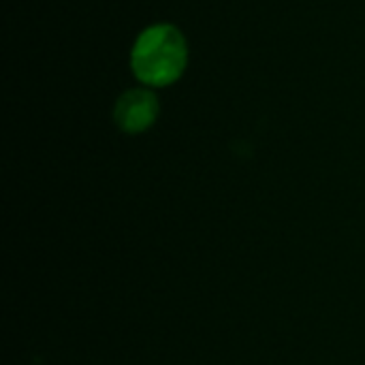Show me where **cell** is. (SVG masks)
<instances>
[{
  "instance_id": "6da1fadb",
  "label": "cell",
  "mask_w": 365,
  "mask_h": 365,
  "mask_svg": "<svg viewBox=\"0 0 365 365\" xmlns=\"http://www.w3.org/2000/svg\"><path fill=\"white\" fill-rule=\"evenodd\" d=\"M188 66V41L173 24L148 26L130 49V71L145 88L175 83Z\"/></svg>"
},
{
  "instance_id": "7a4b0ae2",
  "label": "cell",
  "mask_w": 365,
  "mask_h": 365,
  "mask_svg": "<svg viewBox=\"0 0 365 365\" xmlns=\"http://www.w3.org/2000/svg\"><path fill=\"white\" fill-rule=\"evenodd\" d=\"M160 105L156 94L150 88L126 90L113 107V120L120 130L128 135H139L148 130L158 118Z\"/></svg>"
}]
</instances>
